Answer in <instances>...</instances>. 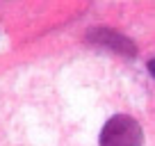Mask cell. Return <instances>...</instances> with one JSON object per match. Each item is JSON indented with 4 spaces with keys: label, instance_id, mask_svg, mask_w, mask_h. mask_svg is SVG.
<instances>
[{
    "label": "cell",
    "instance_id": "cell-1",
    "mask_svg": "<svg viewBox=\"0 0 155 146\" xmlns=\"http://www.w3.org/2000/svg\"><path fill=\"white\" fill-rule=\"evenodd\" d=\"M101 146H144V130L130 114H114L101 130Z\"/></svg>",
    "mask_w": 155,
    "mask_h": 146
},
{
    "label": "cell",
    "instance_id": "cell-2",
    "mask_svg": "<svg viewBox=\"0 0 155 146\" xmlns=\"http://www.w3.org/2000/svg\"><path fill=\"white\" fill-rule=\"evenodd\" d=\"M87 41L96 44L101 48H107L112 53L121 55V57H137V46L130 37L116 32L112 28H91L87 30Z\"/></svg>",
    "mask_w": 155,
    "mask_h": 146
},
{
    "label": "cell",
    "instance_id": "cell-3",
    "mask_svg": "<svg viewBox=\"0 0 155 146\" xmlns=\"http://www.w3.org/2000/svg\"><path fill=\"white\" fill-rule=\"evenodd\" d=\"M148 71H150V75L155 78V59H150V62H148Z\"/></svg>",
    "mask_w": 155,
    "mask_h": 146
}]
</instances>
